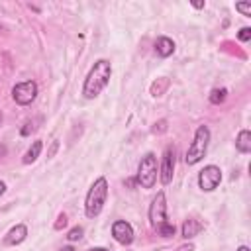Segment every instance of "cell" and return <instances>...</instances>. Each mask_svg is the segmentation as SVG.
Returning a JSON list of instances; mask_svg holds the SVG:
<instances>
[{
  "label": "cell",
  "mask_w": 251,
  "mask_h": 251,
  "mask_svg": "<svg viewBox=\"0 0 251 251\" xmlns=\"http://www.w3.org/2000/svg\"><path fill=\"white\" fill-rule=\"evenodd\" d=\"M110 76H112V65L108 59H98L92 69L88 71L86 78H84V84H82V96L86 100H92L96 98L110 82Z\"/></svg>",
  "instance_id": "1"
},
{
  "label": "cell",
  "mask_w": 251,
  "mask_h": 251,
  "mask_svg": "<svg viewBox=\"0 0 251 251\" xmlns=\"http://www.w3.org/2000/svg\"><path fill=\"white\" fill-rule=\"evenodd\" d=\"M149 224L163 237H173L175 235L176 227L167 220V198H165V192H157V196L151 200V206H149Z\"/></svg>",
  "instance_id": "2"
},
{
  "label": "cell",
  "mask_w": 251,
  "mask_h": 251,
  "mask_svg": "<svg viewBox=\"0 0 251 251\" xmlns=\"http://www.w3.org/2000/svg\"><path fill=\"white\" fill-rule=\"evenodd\" d=\"M106 198H108V180L104 176H98L90 184V188L86 192V198H84V214H86V218H96L102 212V208L106 204Z\"/></svg>",
  "instance_id": "3"
},
{
  "label": "cell",
  "mask_w": 251,
  "mask_h": 251,
  "mask_svg": "<svg viewBox=\"0 0 251 251\" xmlns=\"http://www.w3.org/2000/svg\"><path fill=\"white\" fill-rule=\"evenodd\" d=\"M208 143H210V129L208 126H198L196 131H194V137L186 149V155H184V163L186 165H196L204 159L206 151H208Z\"/></svg>",
  "instance_id": "4"
},
{
  "label": "cell",
  "mask_w": 251,
  "mask_h": 251,
  "mask_svg": "<svg viewBox=\"0 0 251 251\" xmlns=\"http://www.w3.org/2000/svg\"><path fill=\"white\" fill-rule=\"evenodd\" d=\"M157 175H159V167H157L155 153H145L137 167V175H135L137 184L141 188H153L157 182Z\"/></svg>",
  "instance_id": "5"
},
{
  "label": "cell",
  "mask_w": 251,
  "mask_h": 251,
  "mask_svg": "<svg viewBox=\"0 0 251 251\" xmlns=\"http://www.w3.org/2000/svg\"><path fill=\"white\" fill-rule=\"evenodd\" d=\"M37 96V82L35 80H24V82H18L14 88H12V98L16 104L20 106H27L35 100Z\"/></svg>",
  "instance_id": "6"
},
{
  "label": "cell",
  "mask_w": 251,
  "mask_h": 251,
  "mask_svg": "<svg viewBox=\"0 0 251 251\" xmlns=\"http://www.w3.org/2000/svg\"><path fill=\"white\" fill-rule=\"evenodd\" d=\"M222 182V171L216 165H206L200 173H198V188L204 192H212L218 188V184Z\"/></svg>",
  "instance_id": "7"
},
{
  "label": "cell",
  "mask_w": 251,
  "mask_h": 251,
  "mask_svg": "<svg viewBox=\"0 0 251 251\" xmlns=\"http://www.w3.org/2000/svg\"><path fill=\"white\" fill-rule=\"evenodd\" d=\"M175 155H176V153H175V147H173V145H169V147L165 149V153H163L161 167H159V178H161L163 184H169V182L173 180V175H175V163H176Z\"/></svg>",
  "instance_id": "8"
},
{
  "label": "cell",
  "mask_w": 251,
  "mask_h": 251,
  "mask_svg": "<svg viewBox=\"0 0 251 251\" xmlns=\"http://www.w3.org/2000/svg\"><path fill=\"white\" fill-rule=\"evenodd\" d=\"M112 235H114V239H116L118 243L129 245V243L133 241V227H131V224L126 222V220H116V222L112 224Z\"/></svg>",
  "instance_id": "9"
},
{
  "label": "cell",
  "mask_w": 251,
  "mask_h": 251,
  "mask_svg": "<svg viewBox=\"0 0 251 251\" xmlns=\"http://www.w3.org/2000/svg\"><path fill=\"white\" fill-rule=\"evenodd\" d=\"M25 237H27V227H25L24 224H18V226H14V227L6 233L4 245H20V243L25 241Z\"/></svg>",
  "instance_id": "10"
},
{
  "label": "cell",
  "mask_w": 251,
  "mask_h": 251,
  "mask_svg": "<svg viewBox=\"0 0 251 251\" xmlns=\"http://www.w3.org/2000/svg\"><path fill=\"white\" fill-rule=\"evenodd\" d=\"M155 53L159 57H171L175 53V41L171 37H167V35L157 37V41H155Z\"/></svg>",
  "instance_id": "11"
},
{
  "label": "cell",
  "mask_w": 251,
  "mask_h": 251,
  "mask_svg": "<svg viewBox=\"0 0 251 251\" xmlns=\"http://www.w3.org/2000/svg\"><path fill=\"white\" fill-rule=\"evenodd\" d=\"M202 229H204V226H202L198 220L188 218V220H184V224H182V227H180V235H182L184 239H192V237L198 235Z\"/></svg>",
  "instance_id": "12"
},
{
  "label": "cell",
  "mask_w": 251,
  "mask_h": 251,
  "mask_svg": "<svg viewBox=\"0 0 251 251\" xmlns=\"http://www.w3.org/2000/svg\"><path fill=\"white\" fill-rule=\"evenodd\" d=\"M235 149L239 153H251V131L249 129H241L235 137Z\"/></svg>",
  "instance_id": "13"
},
{
  "label": "cell",
  "mask_w": 251,
  "mask_h": 251,
  "mask_svg": "<svg viewBox=\"0 0 251 251\" xmlns=\"http://www.w3.org/2000/svg\"><path fill=\"white\" fill-rule=\"evenodd\" d=\"M41 149H43V141L41 139H35L31 145H29V149L25 151V155H24V163L25 165H29V163H33L37 157H39V153H41Z\"/></svg>",
  "instance_id": "14"
},
{
  "label": "cell",
  "mask_w": 251,
  "mask_h": 251,
  "mask_svg": "<svg viewBox=\"0 0 251 251\" xmlns=\"http://www.w3.org/2000/svg\"><path fill=\"white\" fill-rule=\"evenodd\" d=\"M169 88V78L167 76H161L157 78L153 84H151V94L153 96H163V92Z\"/></svg>",
  "instance_id": "15"
},
{
  "label": "cell",
  "mask_w": 251,
  "mask_h": 251,
  "mask_svg": "<svg viewBox=\"0 0 251 251\" xmlns=\"http://www.w3.org/2000/svg\"><path fill=\"white\" fill-rule=\"evenodd\" d=\"M208 98H210L212 104H222V102L227 98V90H226V88H214Z\"/></svg>",
  "instance_id": "16"
},
{
  "label": "cell",
  "mask_w": 251,
  "mask_h": 251,
  "mask_svg": "<svg viewBox=\"0 0 251 251\" xmlns=\"http://www.w3.org/2000/svg\"><path fill=\"white\" fill-rule=\"evenodd\" d=\"M235 10H237L241 16L249 18V16H251V2H237V4H235Z\"/></svg>",
  "instance_id": "17"
},
{
  "label": "cell",
  "mask_w": 251,
  "mask_h": 251,
  "mask_svg": "<svg viewBox=\"0 0 251 251\" xmlns=\"http://www.w3.org/2000/svg\"><path fill=\"white\" fill-rule=\"evenodd\" d=\"M80 237H82V227H80V226L71 227L69 233H67V239H69V241H78Z\"/></svg>",
  "instance_id": "18"
},
{
  "label": "cell",
  "mask_w": 251,
  "mask_h": 251,
  "mask_svg": "<svg viewBox=\"0 0 251 251\" xmlns=\"http://www.w3.org/2000/svg\"><path fill=\"white\" fill-rule=\"evenodd\" d=\"M237 37H239V41H249L251 39V27H241Z\"/></svg>",
  "instance_id": "19"
},
{
  "label": "cell",
  "mask_w": 251,
  "mask_h": 251,
  "mask_svg": "<svg viewBox=\"0 0 251 251\" xmlns=\"http://www.w3.org/2000/svg\"><path fill=\"white\" fill-rule=\"evenodd\" d=\"M65 226H67V214H59L53 227H55V229H61V227H65Z\"/></svg>",
  "instance_id": "20"
},
{
  "label": "cell",
  "mask_w": 251,
  "mask_h": 251,
  "mask_svg": "<svg viewBox=\"0 0 251 251\" xmlns=\"http://www.w3.org/2000/svg\"><path fill=\"white\" fill-rule=\"evenodd\" d=\"M31 129H35V126H33L31 122H27V124H25V127L22 129V135H29V131H31Z\"/></svg>",
  "instance_id": "21"
},
{
  "label": "cell",
  "mask_w": 251,
  "mask_h": 251,
  "mask_svg": "<svg viewBox=\"0 0 251 251\" xmlns=\"http://www.w3.org/2000/svg\"><path fill=\"white\" fill-rule=\"evenodd\" d=\"M192 249H194V245L192 243H186V245H180L176 251H192Z\"/></svg>",
  "instance_id": "22"
},
{
  "label": "cell",
  "mask_w": 251,
  "mask_h": 251,
  "mask_svg": "<svg viewBox=\"0 0 251 251\" xmlns=\"http://www.w3.org/2000/svg\"><path fill=\"white\" fill-rule=\"evenodd\" d=\"M4 192H6V182H4V180H0V196H2Z\"/></svg>",
  "instance_id": "23"
},
{
  "label": "cell",
  "mask_w": 251,
  "mask_h": 251,
  "mask_svg": "<svg viewBox=\"0 0 251 251\" xmlns=\"http://www.w3.org/2000/svg\"><path fill=\"white\" fill-rule=\"evenodd\" d=\"M6 153H8V149H6V145H2V143H0V157H4Z\"/></svg>",
  "instance_id": "24"
},
{
  "label": "cell",
  "mask_w": 251,
  "mask_h": 251,
  "mask_svg": "<svg viewBox=\"0 0 251 251\" xmlns=\"http://www.w3.org/2000/svg\"><path fill=\"white\" fill-rule=\"evenodd\" d=\"M88 251H110V249H106V247H92V249H88Z\"/></svg>",
  "instance_id": "25"
},
{
  "label": "cell",
  "mask_w": 251,
  "mask_h": 251,
  "mask_svg": "<svg viewBox=\"0 0 251 251\" xmlns=\"http://www.w3.org/2000/svg\"><path fill=\"white\" fill-rule=\"evenodd\" d=\"M61 251H75V247H71V245H67V247H63Z\"/></svg>",
  "instance_id": "26"
},
{
  "label": "cell",
  "mask_w": 251,
  "mask_h": 251,
  "mask_svg": "<svg viewBox=\"0 0 251 251\" xmlns=\"http://www.w3.org/2000/svg\"><path fill=\"white\" fill-rule=\"evenodd\" d=\"M237 251H249V247L247 245H241V247H237Z\"/></svg>",
  "instance_id": "27"
},
{
  "label": "cell",
  "mask_w": 251,
  "mask_h": 251,
  "mask_svg": "<svg viewBox=\"0 0 251 251\" xmlns=\"http://www.w3.org/2000/svg\"><path fill=\"white\" fill-rule=\"evenodd\" d=\"M0 124H2V114H0Z\"/></svg>",
  "instance_id": "28"
}]
</instances>
